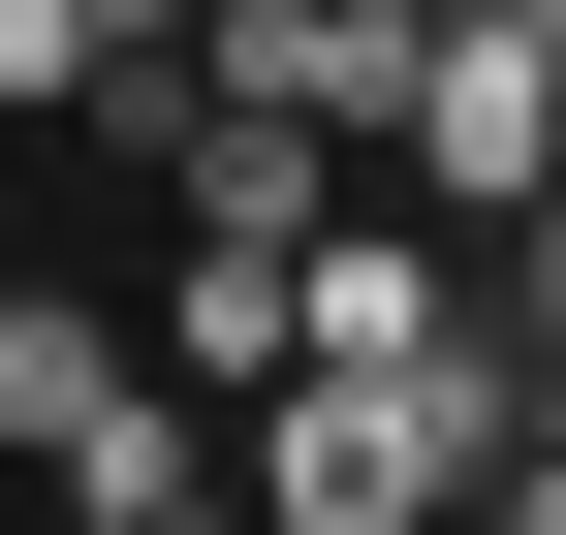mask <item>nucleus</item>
<instances>
[{
  "label": "nucleus",
  "instance_id": "7ed1b4c3",
  "mask_svg": "<svg viewBox=\"0 0 566 535\" xmlns=\"http://www.w3.org/2000/svg\"><path fill=\"white\" fill-rule=\"evenodd\" d=\"M189 63H221V95H283L315 158H378V95H409V0H189Z\"/></svg>",
  "mask_w": 566,
  "mask_h": 535
},
{
  "label": "nucleus",
  "instance_id": "f257e3e1",
  "mask_svg": "<svg viewBox=\"0 0 566 535\" xmlns=\"http://www.w3.org/2000/svg\"><path fill=\"white\" fill-rule=\"evenodd\" d=\"M504 473V347H283L252 378V504L283 535H441Z\"/></svg>",
  "mask_w": 566,
  "mask_h": 535
},
{
  "label": "nucleus",
  "instance_id": "f03ea898",
  "mask_svg": "<svg viewBox=\"0 0 566 535\" xmlns=\"http://www.w3.org/2000/svg\"><path fill=\"white\" fill-rule=\"evenodd\" d=\"M378 189H441L472 252L566 189V63H535V0H409V95H378Z\"/></svg>",
  "mask_w": 566,
  "mask_h": 535
},
{
  "label": "nucleus",
  "instance_id": "20e7f679",
  "mask_svg": "<svg viewBox=\"0 0 566 535\" xmlns=\"http://www.w3.org/2000/svg\"><path fill=\"white\" fill-rule=\"evenodd\" d=\"M95 95V0H0V126H63Z\"/></svg>",
  "mask_w": 566,
  "mask_h": 535
},
{
  "label": "nucleus",
  "instance_id": "39448f33",
  "mask_svg": "<svg viewBox=\"0 0 566 535\" xmlns=\"http://www.w3.org/2000/svg\"><path fill=\"white\" fill-rule=\"evenodd\" d=\"M504 347L566 378V189H535V221H504Z\"/></svg>",
  "mask_w": 566,
  "mask_h": 535
}]
</instances>
